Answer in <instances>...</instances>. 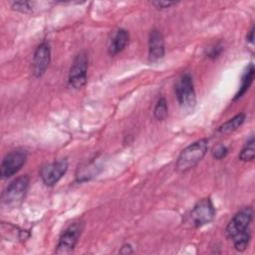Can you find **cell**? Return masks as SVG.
<instances>
[{"label": "cell", "instance_id": "obj_1", "mask_svg": "<svg viewBox=\"0 0 255 255\" xmlns=\"http://www.w3.org/2000/svg\"><path fill=\"white\" fill-rule=\"evenodd\" d=\"M253 219V210L247 206L240 209L226 226V236L233 241L236 251L243 252L249 245L251 239L250 224Z\"/></svg>", "mask_w": 255, "mask_h": 255}, {"label": "cell", "instance_id": "obj_13", "mask_svg": "<svg viewBox=\"0 0 255 255\" xmlns=\"http://www.w3.org/2000/svg\"><path fill=\"white\" fill-rule=\"evenodd\" d=\"M254 72H255L254 66H253V64H250L246 68V71L244 72V74L241 78V85L239 87L238 92L236 93V95L234 97V101H237L238 99H240L248 91V89L250 88V86L253 82V79H254Z\"/></svg>", "mask_w": 255, "mask_h": 255}, {"label": "cell", "instance_id": "obj_3", "mask_svg": "<svg viewBox=\"0 0 255 255\" xmlns=\"http://www.w3.org/2000/svg\"><path fill=\"white\" fill-rule=\"evenodd\" d=\"M29 187V177L22 175L10 182L1 194V205L3 207H15L25 198Z\"/></svg>", "mask_w": 255, "mask_h": 255}, {"label": "cell", "instance_id": "obj_6", "mask_svg": "<svg viewBox=\"0 0 255 255\" xmlns=\"http://www.w3.org/2000/svg\"><path fill=\"white\" fill-rule=\"evenodd\" d=\"M84 230V223L82 221H75L71 223L61 234L58 244L56 246L57 254H69L73 252L79 238Z\"/></svg>", "mask_w": 255, "mask_h": 255}, {"label": "cell", "instance_id": "obj_18", "mask_svg": "<svg viewBox=\"0 0 255 255\" xmlns=\"http://www.w3.org/2000/svg\"><path fill=\"white\" fill-rule=\"evenodd\" d=\"M228 153V148L223 144H218L212 149V155L215 159H223Z\"/></svg>", "mask_w": 255, "mask_h": 255}, {"label": "cell", "instance_id": "obj_15", "mask_svg": "<svg viewBox=\"0 0 255 255\" xmlns=\"http://www.w3.org/2000/svg\"><path fill=\"white\" fill-rule=\"evenodd\" d=\"M255 155V139L254 136L252 135L249 140L246 142L244 147L241 149L239 153V159L241 161H252L254 159Z\"/></svg>", "mask_w": 255, "mask_h": 255}, {"label": "cell", "instance_id": "obj_22", "mask_svg": "<svg viewBox=\"0 0 255 255\" xmlns=\"http://www.w3.org/2000/svg\"><path fill=\"white\" fill-rule=\"evenodd\" d=\"M247 41L249 43H253L254 42V27H252V29L249 31L248 35H247Z\"/></svg>", "mask_w": 255, "mask_h": 255}, {"label": "cell", "instance_id": "obj_19", "mask_svg": "<svg viewBox=\"0 0 255 255\" xmlns=\"http://www.w3.org/2000/svg\"><path fill=\"white\" fill-rule=\"evenodd\" d=\"M222 51H223V47L220 44H216L213 47L209 48L207 52V57L210 59H216L217 57L220 56Z\"/></svg>", "mask_w": 255, "mask_h": 255}, {"label": "cell", "instance_id": "obj_9", "mask_svg": "<svg viewBox=\"0 0 255 255\" xmlns=\"http://www.w3.org/2000/svg\"><path fill=\"white\" fill-rule=\"evenodd\" d=\"M68 161L66 159H60L49 164L44 165L40 170V176L42 181L47 186H54L67 172Z\"/></svg>", "mask_w": 255, "mask_h": 255}, {"label": "cell", "instance_id": "obj_14", "mask_svg": "<svg viewBox=\"0 0 255 255\" xmlns=\"http://www.w3.org/2000/svg\"><path fill=\"white\" fill-rule=\"evenodd\" d=\"M245 114L244 113H240L236 116H234L233 118H231L230 120H228L227 122L223 123L219 128H218V132L225 134V133H229L232 132L234 130H236L238 128H240L242 126V124L245 121Z\"/></svg>", "mask_w": 255, "mask_h": 255}, {"label": "cell", "instance_id": "obj_5", "mask_svg": "<svg viewBox=\"0 0 255 255\" xmlns=\"http://www.w3.org/2000/svg\"><path fill=\"white\" fill-rule=\"evenodd\" d=\"M175 96L178 104L184 109H192L196 103L193 80L190 74L184 73L175 84Z\"/></svg>", "mask_w": 255, "mask_h": 255}, {"label": "cell", "instance_id": "obj_20", "mask_svg": "<svg viewBox=\"0 0 255 255\" xmlns=\"http://www.w3.org/2000/svg\"><path fill=\"white\" fill-rule=\"evenodd\" d=\"M151 4L158 10H164L168 9L171 6H174L177 4V2H171V1H152Z\"/></svg>", "mask_w": 255, "mask_h": 255}, {"label": "cell", "instance_id": "obj_21", "mask_svg": "<svg viewBox=\"0 0 255 255\" xmlns=\"http://www.w3.org/2000/svg\"><path fill=\"white\" fill-rule=\"evenodd\" d=\"M132 252H133L132 247H131V245L128 244V243L123 244L122 247H121V249H120V253H121V254H125V255H127V254H131Z\"/></svg>", "mask_w": 255, "mask_h": 255}, {"label": "cell", "instance_id": "obj_11", "mask_svg": "<svg viewBox=\"0 0 255 255\" xmlns=\"http://www.w3.org/2000/svg\"><path fill=\"white\" fill-rule=\"evenodd\" d=\"M164 56V39L160 31L152 29L148 38V61L156 62Z\"/></svg>", "mask_w": 255, "mask_h": 255}, {"label": "cell", "instance_id": "obj_16", "mask_svg": "<svg viewBox=\"0 0 255 255\" xmlns=\"http://www.w3.org/2000/svg\"><path fill=\"white\" fill-rule=\"evenodd\" d=\"M168 109H167V102L166 100L161 97L158 99L154 109H153V116L158 121H163L167 117Z\"/></svg>", "mask_w": 255, "mask_h": 255}, {"label": "cell", "instance_id": "obj_2", "mask_svg": "<svg viewBox=\"0 0 255 255\" xmlns=\"http://www.w3.org/2000/svg\"><path fill=\"white\" fill-rule=\"evenodd\" d=\"M208 149V140L201 138L183 148L178 155L175 167L179 172H186L193 168L206 154Z\"/></svg>", "mask_w": 255, "mask_h": 255}, {"label": "cell", "instance_id": "obj_17", "mask_svg": "<svg viewBox=\"0 0 255 255\" xmlns=\"http://www.w3.org/2000/svg\"><path fill=\"white\" fill-rule=\"evenodd\" d=\"M12 9L22 13H30L33 10V6L29 1H16L12 3Z\"/></svg>", "mask_w": 255, "mask_h": 255}, {"label": "cell", "instance_id": "obj_7", "mask_svg": "<svg viewBox=\"0 0 255 255\" xmlns=\"http://www.w3.org/2000/svg\"><path fill=\"white\" fill-rule=\"evenodd\" d=\"M89 59L85 52L79 53L70 68L68 83L74 89H81L87 83V73H88Z\"/></svg>", "mask_w": 255, "mask_h": 255}, {"label": "cell", "instance_id": "obj_10", "mask_svg": "<svg viewBox=\"0 0 255 255\" xmlns=\"http://www.w3.org/2000/svg\"><path fill=\"white\" fill-rule=\"evenodd\" d=\"M51 62V48L46 41L42 42L35 50L33 56V74L36 78H40L44 75Z\"/></svg>", "mask_w": 255, "mask_h": 255}, {"label": "cell", "instance_id": "obj_8", "mask_svg": "<svg viewBox=\"0 0 255 255\" xmlns=\"http://www.w3.org/2000/svg\"><path fill=\"white\" fill-rule=\"evenodd\" d=\"M27 159V152L24 149L17 148L15 150H12L8 152L0 166V175L2 179L9 178L15 173H17L22 166L25 164Z\"/></svg>", "mask_w": 255, "mask_h": 255}, {"label": "cell", "instance_id": "obj_4", "mask_svg": "<svg viewBox=\"0 0 255 255\" xmlns=\"http://www.w3.org/2000/svg\"><path fill=\"white\" fill-rule=\"evenodd\" d=\"M216 214L215 207L209 197L199 200L187 215V222L194 228L201 227L213 221Z\"/></svg>", "mask_w": 255, "mask_h": 255}, {"label": "cell", "instance_id": "obj_12", "mask_svg": "<svg viewBox=\"0 0 255 255\" xmlns=\"http://www.w3.org/2000/svg\"><path fill=\"white\" fill-rule=\"evenodd\" d=\"M129 41V34L125 29H119L113 36L109 45L108 51L111 56H116L121 53L128 46Z\"/></svg>", "mask_w": 255, "mask_h": 255}]
</instances>
